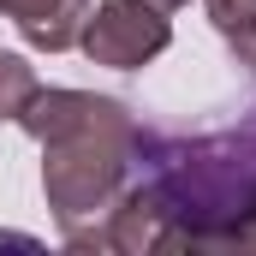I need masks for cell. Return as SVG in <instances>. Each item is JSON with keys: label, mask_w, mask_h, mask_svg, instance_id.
<instances>
[{"label": "cell", "mask_w": 256, "mask_h": 256, "mask_svg": "<svg viewBox=\"0 0 256 256\" xmlns=\"http://www.w3.org/2000/svg\"><path fill=\"white\" fill-rule=\"evenodd\" d=\"M102 250H256V120L214 137L137 126Z\"/></svg>", "instance_id": "obj_1"}, {"label": "cell", "mask_w": 256, "mask_h": 256, "mask_svg": "<svg viewBox=\"0 0 256 256\" xmlns=\"http://www.w3.org/2000/svg\"><path fill=\"white\" fill-rule=\"evenodd\" d=\"M18 126L48 149L42 185L72 244H96L108 232V214L131 179V120L120 102L84 96V90H36V102L18 114Z\"/></svg>", "instance_id": "obj_2"}, {"label": "cell", "mask_w": 256, "mask_h": 256, "mask_svg": "<svg viewBox=\"0 0 256 256\" xmlns=\"http://www.w3.org/2000/svg\"><path fill=\"white\" fill-rule=\"evenodd\" d=\"M84 54L96 66H114V72H137V66H149L167 42H173V24H167V12L161 6H149V0H108V6H96L90 18H84Z\"/></svg>", "instance_id": "obj_3"}, {"label": "cell", "mask_w": 256, "mask_h": 256, "mask_svg": "<svg viewBox=\"0 0 256 256\" xmlns=\"http://www.w3.org/2000/svg\"><path fill=\"white\" fill-rule=\"evenodd\" d=\"M84 18H90V0H18V12H12V24L24 30V42L48 48V54L78 48Z\"/></svg>", "instance_id": "obj_4"}, {"label": "cell", "mask_w": 256, "mask_h": 256, "mask_svg": "<svg viewBox=\"0 0 256 256\" xmlns=\"http://www.w3.org/2000/svg\"><path fill=\"white\" fill-rule=\"evenodd\" d=\"M36 72H30V60L24 54H0V120H18L30 102H36Z\"/></svg>", "instance_id": "obj_5"}, {"label": "cell", "mask_w": 256, "mask_h": 256, "mask_svg": "<svg viewBox=\"0 0 256 256\" xmlns=\"http://www.w3.org/2000/svg\"><path fill=\"white\" fill-rule=\"evenodd\" d=\"M208 6V18H214V30L232 42V54L244 48V36L256 30V0H202Z\"/></svg>", "instance_id": "obj_6"}, {"label": "cell", "mask_w": 256, "mask_h": 256, "mask_svg": "<svg viewBox=\"0 0 256 256\" xmlns=\"http://www.w3.org/2000/svg\"><path fill=\"white\" fill-rule=\"evenodd\" d=\"M238 60H250V72H256V30L244 36V48H238Z\"/></svg>", "instance_id": "obj_7"}, {"label": "cell", "mask_w": 256, "mask_h": 256, "mask_svg": "<svg viewBox=\"0 0 256 256\" xmlns=\"http://www.w3.org/2000/svg\"><path fill=\"white\" fill-rule=\"evenodd\" d=\"M149 6H161V12H179V6H185V0H149Z\"/></svg>", "instance_id": "obj_8"}, {"label": "cell", "mask_w": 256, "mask_h": 256, "mask_svg": "<svg viewBox=\"0 0 256 256\" xmlns=\"http://www.w3.org/2000/svg\"><path fill=\"white\" fill-rule=\"evenodd\" d=\"M0 12H6V18H12V12H18V0H0Z\"/></svg>", "instance_id": "obj_9"}]
</instances>
